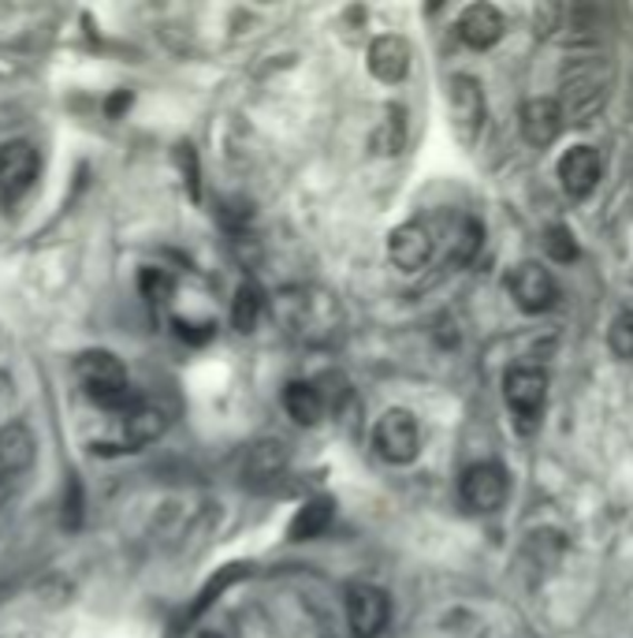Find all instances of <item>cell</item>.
Segmentation results:
<instances>
[{"label":"cell","mask_w":633,"mask_h":638,"mask_svg":"<svg viewBox=\"0 0 633 638\" xmlns=\"http://www.w3.org/2000/svg\"><path fill=\"white\" fill-rule=\"evenodd\" d=\"M75 374H79V385L86 392V400L98 403L101 411L127 414L131 408L142 403L131 389L127 366L112 355V351H82V355L75 359Z\"/></svg>","instance_id":"cell-1"},{"label":"cell","mask_w":633,"mask_h":638,"mask_svg":"<svg viewBox=\"0 0 633 638\" xmlns=\"http://www.w3.org/2000/svg\"><path fill=\"white\" fill-rule=\"evenodd\" d=\"M276 314L287 325V333L306 344H320L339 328V303L336 295L317 288H287L276 300Z\"/></svg>","instance_id":"cell-2"},{"label":"cell","mask_w":633,"mask_h":638,"mask_svg":"<svg viewBox=\"0 0 633 638\" xmlns=\"http://www.w3.org/2000/svg\"><path fill=\"white\" fill-rule=\"evenodd\" d=\"M503 400L518 422L522 433H533L544 414V400H548V374L541 366H514L503 377Z\"/></svg>","instance_id":"cell-3"},{"label":"cell","mask_w":633,"mask_h":638,"mask_svg":"<svg viewBox=\"0 0 633 638\" xmlns=\"http://www.w3.org/2000/svg\"><path fill=\"white\" fill-rule=\"evenodd\" d=\"M373 449L380 452V460H388L395 467L414 463L417 452H422V433H417L414 414L403 408L384 411L377 425H373Z\"/></svg>","instance_id":"cell-4"},{"label":"cell","mask_w":633,"mask_h":638,"mask_svg":"<svg viewBox=\"0 0 633 638\" xmlns=\"http://www.w3.org/2000/svg\"><path fill=\"white\" fill-rule=\"evenodd\" d=\"M604 101H607V79H600L596 68H589V63H574V68L563 76L560 105H563V116L571 124H589L600 109H604Z\"/></svg>","instance_id":"cell-5"},{"label":"cell","mask_w":633,"mask_h":638,"mask_svg":"<svg viewBox=\"0 0 633 638\" xmlns=\"http://www.w3.org/2000/svg\"><path fill=\"white\" fill-rule=\"evenodd\" d=\"M507 292H511L514 306L525 314H544V311H552L555 300H560V284H555V276L544 269L541 262L514 265L507 276Z\"/></svg>","instance_id":"cell-6"},{"label":"cell","mask_w":633,"mask_h":638,"mask_svg":"<svg viewBox=\"0 0 633 638\" xmlns=\"http://www.w3.org/2000/svg\"><path fill=\"white\" fill-rule=\"evenodd\" d=\"M451 131L463 146H474L485 131V90L469 76L451 79Z\"/></svg>","instance_id":"cell-7"},{"label":"cell","mask_w":633,"mask_h":638,"mask_svg":"<svg viewBox=\"0 0 633 638\" xmlns=\"http://www.w3.org/2000/svg\"><path fill=\"white\" fill-rule=\"evenodd\" d=\"M38 168H41V157L23 138H12V143L0 146V198L4 202L23 198L27 190L34 187Z\"/></svg>","instance_id":"cell-8"},{"label":"cell","mask_w":633,"mask_h":638,"mask_svg":"<svg viewBox=\"0 0 633 638\" xmlns=\"http://www.w3.org/2000/svg\"><path fill=\"white\" fill-rule=\"evenodd\" d=\"M165 425H168L165 411L154 408V403H138V408L120 414V433L105 444H93V449L98 452H135V449H142V444L157 441L160 433H165Z\"/></svg>","instance_id":"cell-9"},{"label":"cell","mask_w":633,"mask_h":638,"mask_svg":"<svg viewBox=\"0 0 633 638\" xmlns=\"http://www.w3.org/2000/svg\"><path fill=\"white\" fill-rule=\"evenodd\" d=\"M507 471L500 463H474L463 474L458 493H463V504L469 512H496L507 501Z\"/></svg>","instance_id":"cell-10"},{"label":"cell","mask_w":633,"mask_h":638,"mask_svg":"<svg viewBox=\"0 0 633 638\" xmlns=\"http://www.w3.org/2000/svg\"><path fill=\"white\" fill-rule=\"evenodd\" d=\"M388 616H392V601L380 587L354 582L347 590V620L358 638H377L384 627H388Z\"/></svg>","instance_id":"cell-11"},{"label":"cell","mask_w":633,"mask_h":638,"mask_svg":"<svg viewBox=\"0 0 633 638\" xmlns=\"http://www.w3.org/2000/svg\"><path fill=\"white\" fill-rule=\"evenodd\" d=\"M522 135L530 146H552L560 138L566 116H563V105L560 98H530L522 105Z\"/></svg>","instance_id":"cell-12"},{"label":"cell","mask_w":633,"mask_h":638,"mask_svg":"<svg viewBox=\"0 0 633 638\" xmlns=\"http://www.w3.org/2000/svg\"><path fill=\"white\" fill-rule=\"evenodd\" d=\"M600 173H604V165H600V154L593 146H574L571 154L560 157V184L571 198H589L600 184Z\"/></svg>","instance_id":"cell-13"},{"label":"cell","mask_w":633,"mask_h":638,"mask_svg":"<svg viewBox=\"0 0 633 638\" xmlns=\"http://www.w3.org/2000/svg\"><path fill=\"white\" fill-rule=\"evenodd\" d=\"M388 258L406 273L425 269L428 258H433V236H428L425 225H399L388 236Z\"/></svg>","instance_id":"cell-14"},{"label":"cell","mask_w":633,"mask_h":638,"mask_svg":"<svg viewBox=\"0 0 633 638\" xmlns=\"http://www.w3.org/2000/svg\"><path fill=\"white\" fill-rule=\"evenodd\" d=\"M38 441L27 422H12L0 430V478H19L30 471Z\"/></svg>","instance_id":"cell-15"},{"label":"cell","mask_w":633,"mask_h":638,"mask_svg":"<svg viewBox=\"0 0 633 638\" xmlns=\"http://www.w3.org/2000/svg\"><path fill=\"white\" fill-rule=\"evenodd\" d=\"M503 30H507V23H503L500 8L492 4H469L466 12L458 16V38H463L469 49H492L503 38Z\"/></svg>","instance_id":"cell-16"},{"label":"cell","mask_w":633,"mask_h":638,"mask_svg":"<svg viewBox=\"0 0 633 638\" xmlns=\"http://www.w3.org/2000/svg\"><path fill=\"white\" fill-rule=\"evenodd\" d=\"M369 71L380 82H399L411 71V46L399 35H384L369 46Z\"/></svg>","instance_id":"cell-17"},{"label":"cell","mask_w":633,"mask_h":638,"mask_svg":"<svg viewBox=\"0 0 633 638\" xmlns=\"http://www.w3.org/2000/svg\"><path fill=\"white\" fill-rule=\"evenodd\" d=\"M284 408L298 425H317L320 414H325V396H320V389L309 385V381H291V385L284 389Z\"/></svg>","instance_id":"cell-18"},{"label":"cell","mask_w":633,"mask_h":638,"mask_svg":"<svg viewBox=\"0 0 633 638\" xmlns=\"http://www.w3.org/2000/svg\"><path fill=\"white\" fill-rule=\"evenodd\" d=\"M328 523H332V501L317 497V501H309L303 512L291 519V527H287V538H291V541H314V538L325 534Z\"/></svg>","instance_id":"cell-19"},{"label":"cell","mask_w":633,"mask_h":638,"mask_svg":"<svg viewBox=\"0 0 633 638\" xmlns=\"http://www.w3.org/2000/svg\"><path fill=\"white\" fill-rule=\"evenodd\" d=\"M261 311H265V300H261V288L254 281L239 284L235 292V303H231V325L239 333H254L257 322H261Z\"/></svg>","instance_id":"cell-20"},{"label":"cell","mask_w":633,"mask_h":638,"mask_svg":"<svg viewBox=\"0 0 633 638\" xmlns=\"http://www.w3.org/2000/svg\"><path fill=\"white\" fill-rule=\"evenodd\" d=\"M607 344H611V351H615L619 359L633 363V311L615 314V322H611V333H607Z\"/></svg>","instance_id":"cell-21"},{"label":"cell","mask_w":633,"mask_h":638,"mask_svg":"<svg viewBox=\"0 0 633 638\" xmlns=\"http://www.w3.org/2000/svg\"><path fill=\"white\" fill-rule=\"evenodd\" d=\"M481 236H485V232H481L477 220H469V217H466V220H463V228H458L455 243H451V262L463 265V262L474 258V251L481 247Z\"/></svg>","instance_id":"cell-22"},{"label":"cell","mask_w":633,"mask_h":638,"mask_svg":"<svg viewBox=\"0 0 633 638\" xmlns=\"http://www.w3.org/2000/svg\"><path fill=\"white\" fill-rule=\"evenodd\" d=\"M544 251H548L555 262H574L577 258V243L571 236V228L555 225V228L544 232Z\"/></svg>","instance_id":"cell-23"},{"label":"cell","mask_w":633,"mask_h":638,"mask_svg":"<svg viewBox=\"0 0 633 638\" xmlns=\"http://www.w3.org/2000/svg\"><path fill=\"white\" fill-rule=\"evenodd\" d=\"M138 284H142V295L149 303H165L171 295V276L165 269H142Z\"/></svg>","instance_id":"cell-24"},{"label":"cell","mask_w":633,"mask_h":638,"mask_svg":"<svg viewBox=\"0 0 633 638\" xmlns=\"http://www.w3.org/2000/svg\"><path fill=\"white\" fill-rule=\"evenodd\" d=\"M176 333L184 336V340H190V344H206V340L212 336V322L195 325V322H184V317H179V322H176Z\"/></svg>","instance_id":"cell-25"},{"label":"cell","mask_w":633,"mask_h":638,"mask_svg":"<svg viewBox=\"0 0 633 638\" xmlns=\"http://www.w3.org/2000/svg\"><path fill=\"white\" fill-rule=\"evenodd\" d=\"M560 16H563L560 8H544V12H536V16H533L536 35H552V23H555V19H560Z\"/></svg>","instance_id":"cell-26"},{"label":"cell","mask_w":633,"mask_h":638,"mask_svg":"<svg viewBox=\"0 0 633 638\" xmlns=\"http://www.w3.org/2000/svg\"><path fill=\"white\" fill-rule=\"evenodd\" d=\"M201 638H224V635H217V631H206V635H201Z\"/></svg>","instance_id":"cell-27"}]
</instances>
